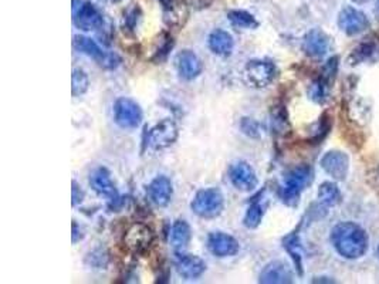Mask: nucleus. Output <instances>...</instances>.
<instances>
[{
	"label": "nucleus",
	"mask_w": 379,
	"mask_h": 284,
	"mask_svg": "<svg viewBox=\"0 0 379 284\" xmlns=\"http://www.w3.org/2000/svg\"><path fill=\"white\" fill-rule=\"evenodd\" d=\"M331 243L340 256L355 260L368 250V234L352 222H343L331 230Z\"/></svg>",
	"instance_id": "1"
},
{
	"label": "nucleus",
	"mask_w": 379,
	"mask_h": 284,
	"mask_svg": "<svg viewBox=\"0 0 379 284\" xmlns=\"http://www.w3.org/2000/svg\"><path fill=\"white\" fill-rule=\"evenodd\" d=\"M314 173L308 165H301L291 169L284 178L282 188V199L288 206H296L300 201L301 192L312 182Z\"/></svg>",
	"instance_id": "2"
},
{
	"label": "nucleus",
	"mask_w": 379,
	"mask_h": 284,
	"mask_svg": "<svg viewBox=\"0 0 379 284\" xmlns=\"http://www.w3.org/2000/svg\"><path fill=\"white\" fill-rule=\"evenodd\" d=\"M73 46L78 53L95 60L98 63V65H101L102 69L114 70V69L118 67V65L122 61L121 57L117 53L104 52L93 39H90L87 36H81V34L74 36L73 37Z\"/></svg>",
	"instance_id": "3"
},
{
	"label": "nucleus",
	"mask_w": 379,
	"mask_h": 284,
	"mask_svg": "<svg viewBox=\"0 0 379 284\" xmlns=\"http://www.w3.org/2000/svg\"><path fill=\"white\" fill-rule=\"evenodd\" d=\"M225 198L219 189L207 188L200 189L191 204V209L195 215L203 219H214L223 212Z\"/></svg>",
	"instance_id": "4"
},
{
	"label": "nucleus",
	"mask_w": 379,
	"mask_h": 284,
	"mask_svg": "<svg viewBox=\"0 0 379 284\" xmlns=\"http://www.w3.org/2000/svg\"><path fill=\"white\" fill-rule=\"evenodd\" d=\"M73 23L80 30L93 32L104 28V17L102 13L91 2H86V0H74Z\"/></svg>",
	"instance_id": "5"
},
{
	"label": "nucleus",
	"mask_w": 379,
	"mask_h": 284,
	"mask_svg": "<svg viewBox=\"0 0 379 284\" xmlns=\"http://www.w3.org/2000/svg\"><path fill=\"white\" fill-rule=\"evenodd\" d=\"M113 114L115 124L124 129H133L139 127L143 118L141 105L137 101L126 97H121L114 102Z\"/></svg>",
	"instance_id": "6"
},
{
	"label": "nucleus",
	"mask_w": 379,
	"mask_h": 284,
	"mask_svg": "<svg viewBox=\"0 0 379 284\" xmlns=\"http://www.w3.org/2000/svg\"><path fill=\"white\" fill-rule=\"evenodd\" d=\"M276 65L266 60H251L244 67V80L250 87L264 89L276 78Z\"/></svg>",
	"instance_id": "7"
},
{
	"label": "nucleus",
	"mask_w": 379,
	"mask_h": 284,
	"mask_svg": "<svg viewBox=\"0 0 379 284\" xmlns=\"http://www.w3.org/2000/svg\"><path fill=\"white\" fill-rule=\"evenodd\" d=\"M178 135L179 129L176 122L171 118H165L150 129L148 137H146V144L152 149H165L175 144Z\"/></svg>",
	"instance_id": "8"
},
{
	"label": "nucleus",
	"mask_w": 379,
	"mask_h": 284,
	"mask_svg": "<svg viewBox=\"0 0 379 284\" xmlns=\"http://www.w3.org/2000/svg\"><path fill=\"white\" fill-rule=\"evenodd\" d=\"M154 242L152 230L143 223H134L124 234V246L133 254H142Z\"/></svg>",
	"instance_id": "9"
},
{
	"label": "nucleus",
	"mask_w": 379,
	"mask_h": 284,
	"mask_svg": "<svg viewBox=\"0 0 379 284\" xmlns=\"http://www.w3.org/2000/svg\"><path fill=\"white\" fill-rule=\"evenodd\" d=\"M229 179L238 190L251 192L257 188V175L250 164L246 161H238L229 168Z\"/></svg>",
	"instance_id": "10"
},
{
	"label": "nucleus",
	"mask_w": 379,
	"mask_h": 284,
	"mask_svg": "<svg viewBox=\"0 0 379 284\" xmlns=\"http://www.w3.org/2000/svg\"><path fill=\"white\" fill-rule=\"evenodd\" d=\"M338 28L348 36H356L369 28V20L364 12L347 6L338 14Z\"/></svg>",
	"instance_id": "11"
},
{
	"label": "nucleus",
	"mask_w": 379,
	"mask_h": 284,
	"mask_svg": "<svg viewBox=\"0 0 379 284\" xmlns=\"http://www.w3.org/2000/svg\"><path fill=\"white\" fill-rule=\"evenodd\" d=\"M207 249L216 257H230L239 253L240 246L233 236L223 232H215L207 237Z\"/></svg>",
	"instance_id": "12"
},
{
	"label": "nucleus",
	"mask_w": 379,
	"mask_h": 284,
	"mask_svg": "<svg viewBox=\"0 0 379 284\" xmlns=\"http://www.w3.org/2000/svg\"><path fill=\"white\" fill-rule=\"evenodd\" d=\"M321 168L335 181H344L349 169V158L341 151H330L321 158Z\"/></svg>",
	"instance_id": "13"
},
{
	"label": "nucleus",
	"mask_w": 379,
	"mask_h": 284,
	"mask_svg": "<svg viewBox=\"0 0 379 284\" xmlns=\"http://www.w3.org/2000/svg\"><path fill=\"white\" fill-rule=\"evenodd\" d=\"M175 267L179 276L186 280L199 278L206 270L205 261L200 257L183 252L175 253Z\"/></svg>",
	"instance_id": "14"
},
{
	"label": "nucleus",
	"mask_w": 379,
	"mask_h": 284,
	"mask_svg": "<svg viewBox=\"0 0 379 284\" xmlns=\"http://www.w3.org/2000/svg\"><path fill=\"white\" fill-rule=\"evenodd\" d=\"M146 193H148V198L154 205L165 208L170 205L172 199L174 186L170 178L165 177V175H159V177L151 181L148 188H146Z\"/></svg>",
	"instance_id": "15"
},
{
	"label": "nucleus",
	"mask_w": 379,
	"mask_h": 284,
	"mask_svg": "<svg viewBox=\"0 0 379 284\" xmlns=\"http://www.w3.org/2000/svg\"><path fill=\"white\" fill-rule=\"evenodd\" d=\"M90 185L98 195L105 196V198H110L111 201L118 199V192H117L115 184L113 182L111 173L107 168L100 166V168L94 169L90 175Z\"/></svg>",
	"instance_id": "16"
},
{
	"label": "nucleus",
	"mask_w": 379,
	"mask_h": 284,
	"mask_svg": "<svg viewBox=\"0 0 379 284\" xmlns=\"http://www.w3.org/2000/svg\"><path fill=\"white\" fill-rule=\"evenodd\" d=\"M176 69L183 80H195L202 74L203 65L200 58L192 50H182L176 56Z\"/></svg>",
	"instance_id": "17"
},
{
	"label": "nucleus",
	"mask_w": 379,
	"mask_h": 284,
	"mask_svg": "<svg viewBox=\"0 0 379 284\" xmlns=\"http://www.w3.org/2000/svg\"><path fill=\"white\" fill-rule=\"evenodd\" d=\"M303 52L310 57H323L330 49V39L320 29H311L303 39Z\"/></svg>",
	"instance_id": "18"
},
{
	"label": "nucleus",
	"mask_w": 379,
	"mask_h": 284,
	"mask_svg": "<svg viewBox=\"0 0 379 284\" xmlns=\"http://www.w3.org/2000/svg\"><path fill=\"white\" fill-rule=\"evenodd\" d=\"M292 272L284 261H271L260 273L259 281L263 284H290L292 283Z\"/></svg>",
	"instance_id": "19"
},
{
	"label": "nucleus",
	"mask_w": 379,
	"mask_h": 284,
	"mask_svg": "<svg viewBox=\"0 0 379 284\" xmlns=\"http://www.w3.org/2000/svg\"><path fill=\"white\" fill-rule=\"evenodd\" d=\"M209 49L212 50L216 56H230L235 47V40L230 33L222 29H216L209 34Z\"/></svg>",
	"instance_id": "20"
},
{
	"label": "nucleus",
	"mask_w": 379,
	"mask_h": 284,
	"mask_svg": "<svg viewBox=\"0 0 379 284\" xmlns=\"http://www.w3.org/2000/svg\"><path fill=\"white\" fill-rule=\"evenodd\" d=\"M191 239H192V230H191V226H189V223L183 219L175 221L172 228H171V233H170L171 245L175 249L182 250L189 243H191Z\"/></svg>",
	"instance_id": "21"
},
{
	"label": "nucleus",
	"mask_w": 379,
	"mask_h": 284,
	"mask_svg": "<svg viewBox=\"0 0 379 284\" xmlns=\"http://www.w3.org/2000/svg\"><path fill=\"white\" fill-rule=\"evenodd\" d=\"M283 246L287 250V253L291 256L299 273L303 274V250H301L299 234L296 232H292L288 236H286L283 239Z\"/></svg>",
	"instance_id": "22"
},
{
	"label": "nucleus",
	"mask_w": 379,
	"mask_h": 284,
	"mask_svg": "<svg viewBox=\"0 0 379 284\" xmlns=\"http://www.w3.org/2000/svg\"><path fill=\"white\" fill-rule=\"evenodd\" d=\"M319 201L321 205L330 208L341 202V192L334 182H324L319 188Z\"/></svg>",
	"instance_id": "23"
},
{
	"label": "nucleus",
	"mask_w": 379,
	"mask_h": 284,
	"mask_svg": "<svg viewBox=\"0 0 379 284\" xmlns=\"http://www.w3.org/2000/svg\"><path fill=\"white\" fill-rule=\"evenodd\" d=\"M227 19L231 25L239 29L259 28V21L256 20V17L246 10H229Z\"/></svg>",
	"instance_id": "24"
},
{
	"label": "nucleus",
	"mask_w": 379,
	"mask_h": 284,
	"mask_svg": "<svg viewBox=\"0 0 379 284\" xmlns=\"http://www.w3.org/2000/svg\"><path fill=\"white\" fill-rule=\"evenodd\" d=\"M266 206L262 204L260 199H255L246 210V215L243 217V223L249 229H256L263 221Z\"/></svg>",
	"instance_id": "25"
},
{
	"label": "nucleus",
	"mask_w": 379,
	"mask_h": 284,
	"mask_svg": "<svg viewBox=\"0 0 379 284\" xmlns=\"http://www.w3.org/2000/svg\"><path fill=\"white\" fill-rule=\"evenodd\" d=\"M90 80L87 73L82 69H74L73 76H71V93L74 97H80L82 94H86L89 90Z\"/></svg>",
	"instance_id": "26"
},
{
	"label": "nucleus",
	"mask_w": 379,
	"mask_h": 284,
	"mask_svg": "<svg viewBox=\"0 0 379 284\" xmlns=\"http://www.w3.org/2000/svg\"><path fill=\"white\" fill-rule=\"evenodd\" d=\"M328 81H325L323 77L315 80L308 89V96L310 98L317 102V104H324L325 100H327V96H328Z\"/></svg>",
	"instance_id": "27"
},
{
	"label": "nucleus",
	"mask_w": 379,
	"mask_h": 284,
	"mask_svg": "<svg viewBox=\"0 0 379 284\" xmlns=\"http://www.w3.org/2000/svg\"><path fill=\"white\" fill-rule=\"evenodd\" d=\"M165 20L170 26H181L187 16L185 6L181 3H174L171 8L165 9Z\"/></svg>",
	"instance_id": "28"
},
{
	"label": "nucleus",
	"mask_w": 379,
	"mask_h": 284,
	"mask_svg": "<svg viewBox=\"0 0 379 284\" xmlns=\"http://www.w3.org/2000/svg\"><path fill=\"white\" fill-rule=\"evenodd\" d=\"M240 128L243 133L251 138H256L260 135V127L259 124L251 118H243L240 122Z\"/></svg>",
	"instance_id": "29"
},
{
	"label": "nucleus",
	"mask_w": 379,
	"mask_h": 284,
	"mask_svg": "<svg viewBox=\"0 0 379 284\" xmlns=\"http://www.w3.org/2000/svg\"><path fill=\"white\" fill-rule=\"evenodd\" d=\"M336 70H338V57H332L327 61V64L324 65L323 69V78L328 83H331V80H334Z\"/></svg>",
	"instance_id": "30"
},
{
	"label": "nucleus",
	"mask_w": 379,
	"mask_h": 284,
	"mask_svg": "<svg viewBox=\"0 0 379 284\" xmlns=\"http://www.w3.org/2000/svg\"><path fill=\"white\" fill-rule=\"evenodd\" d=\"M71 199H73V206H77L78 204H81L82 202V199H84V190L81 189V186L76 182V181H73L71 182Z\"/></svg>",
	"instance_id": "31"
},
{
	"label": "nucleus",
	"mask_w": 379,
	"mask_h": 284,
	"mask_svg": "<svg viewBox=\"0 0 379 284\" xmlns=\"http://www.w3.org/2000/svg\"><path fill=\"white\" fill-rule=\"evenodd\" d=\"M78 233H81L78 225L76 221H73V243H77L78 240H81V237H78ZM82 234V233H81Z\"/></svg>",
	"instance_id": "32"
},
{
	"label": "nucleus",
	"mask_w": 379,
	"mask_h": 284,
	"mask_svg": "<svg viewBox=\"0 0 379 284\" xmlns=\"http://www.w3.org/2000/svg\"><path fill=\"white\" fill-rule=\"evenodd\" d=\"M159 2L163 5V8L165 9H168V8H171L175 2H174V0H159Z\"/></svg>",
	"instance_id": "33"
},
{
	"label": "nucleus",
	"mask_w": 379,
	"mask_h": 284,
	"mask_svg": "<svg viewBox=\"0 0 379 284\" xmlns=\"http://www.w3.org/2000/svg\"><path fill=\"white\" fill-rule=\"evenodd\" d=\"M352 2L356 3V5H363V3H367L368 0H352Z\"/></svg>",
	"instance_id": "34"
},
{
	"label": "nucleus",
	"mask_w": 379,
	"mask_h": 284,
	"mask_svg": "<svg viewBox=\"0 0 379 284\" xmlns=\"http://www.w3.org/2000/svg\"><path fill=\"white\" fill-rule=\"evenodd\" d=\"M375 13H376V16L379 17V0H378V2H376V8H375Z\"/></svg>",
	"instance_id": "35"
},
{
	"label": "nucleus",
	"mask_w": 379,
	"mask_h": 284,
	"mask_svg": "<svg viewBox=\"0 0 379 284\" xmlns=\"http://www.w3.org/2000/svg\"><path fill=\"white\" fill-rule=\"evenodd\" d=\"M378 257H379V248H378Z\"/></svg>",
	"instance_id": "36"
}]
</instances>
